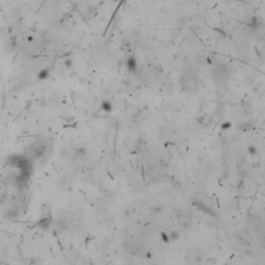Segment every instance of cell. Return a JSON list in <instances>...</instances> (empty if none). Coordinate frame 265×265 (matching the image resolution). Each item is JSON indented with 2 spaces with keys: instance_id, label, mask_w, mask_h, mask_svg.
<instances>
[{
  "instance_id": "cell-2",
  "label": "cell",
  "mask_w": 265,
  "mask_h": 265,
  "mask_svg": "<svg viewBox=\"0 0 265 265\" xmlns=\"http://www.w3.org/2000/svg\"><path fill=\"white\" fill-rule=\"evenodd\" d=\"M49 71L48 69H42L40 73H38V78L40 79H46V78L49 77Z\"/></svg>"
},
{
  "instance_id": "cell-1",
  "label": "cell",
  "mask_w": 265,
  "mask_h": 265,
  "mask_svg": "<svg viewBox=\"0 0 265 265\" xmlns=\"http://www.w3.org/2000/svg\"><path fill=\"white\" fill-rule=\"evenodd\" d=\"M213 74H214V77H218L220 80L224 79V78H227L230 72L228 71V65L222 64V63H218L216 65L214 69H213Z\"/></svg>"
},
{
  "instance_id": "cell-3",
  "label": "cell",
  "mask_w": 265,
  "mask_h": 265,
  "mask_svg": "<svg viewBox=\"0 0 265 265\" xmlns=\"http://www.w3.org/2000/svg\"><path fill=\"white\" fill-rule=\"evenodd\" d=\"M65 65H67V67H71V65H72V61L69 59H67L66 61H65Z\"/></svg>"
}]
</instances>
